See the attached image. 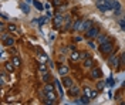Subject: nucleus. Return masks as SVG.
Here are the masks:
<instances>
[{"instance_id": "f257e3e1", "label": "nucleus", "mask_w": 125, "mask_h": 105, "mask_svg": "<svg viewBox=\"0 0 125 105\" xmlns=\"http://www.w3.org/2000/svg\"><path fill=\"white\" fill-rule=\"evenodd\" d=\"M97 9L100 11H107V10H112V4L111 0H97Z\"/></svg>"}, {"instance_id": "f03ea898", "label": "nucleus", "mask_w": 125, "mask_h": 105, "mask_svg": "<svg viewBox=\"0 0 125 105\" xmlns=\"http://www.w3.org/2000/svg\"><path fill=\"white\" fill-rule=\"evenodd\" d=\"M112 48H114V43L109 40L107 41V43H102V44H100V47H98V50L101 51L102 54H109L111 51H112Z\"/></svg>"}, {"instance_id": "7ed1b4c3", "label": "nucleus", "mask_w": 125, "mask_h": 105, "mask_svg": "<svg viewBox=\"0 0 125 105\" xmlns=\"http://www.w3.org/2000/svg\"><path fill=\"white\" fill-rule=\"evenodd\" d=\"M98 34H100V27L93 26L90 30H87V31H85V37H87V38H95Z\"/></svg>"}, {"instance_id": "20e7f679", "label": "nucleus", "mask_w": 125, "mask_h": 105, "mask_svg": "<svg viewBox=\"0 0 125 105\" xmlns=\"http://www.w3.org/2000/svg\"><path fill=\"white\" fill-rule=\"evenodd\" d=\"M1 40H3V44H4L6 47H11L16 43V40L10 36V34H3V36H1Z\"/></svg>"}, {"instance_id": "39448f33", "label": "nucleus", "mask_w": 125, "mask_h": 105, "mask_svg": "<svg viewBox=\"0 0 125 105\" xmlns=\"http://www.w3.org/2000/svg\"><path fill=\"white\" fill-rule=\"evenodd\" d=\"M84 94H85L90 99H95V98L98 97V91L90 88V87H85V88H84Z\"/></svg>"}, {"instance_id": "423d86ee", "label": "nucleus", "mask_w": 125, "mask_h": 105, "mask_svg": "<svg viewBox=\"0 0 125 105\" xmlns=\"http://www.w3.org/2000/svg\"><path fill=\"white\" fill-rule=\"evenodd\" d=\"M62 23H64V16L60 14V13H57V14L54 16V27L55 29H61Z\"/></svg>"}, {"instance_id": "0eeeda50", "label": "nucleus", "mask_w": 125, "mask_h": 105, "mask_svg": "<svg viewBox=\"0 0 125 105\" xmlns=\"http://www.w3.org/2000/svg\"><path fill=\"white\" fill-rule=\"evenodd\" d=\"M91 77H93L94 80H98V78H101V77H102L101 68H98V67H93V68H91Z\"/></svg>"}, {"instance_id": "6e6552de", "label": "nucleus", "mask_w": 125, "mask_h": 105, "mask_svg": "<svg viewBox=\"0 0 125 105\" xmlns=\"http://www.w3.org/2000/svg\"><path fill=\"white\" fill-rule=\"evenodd\" d=\"M62 85H64L65 88L68 89V88H71V87L74 85V82H73V80H71L70 77H67V75H64V77H62Z\"/></svg>"}, {"instance_id": "1a4fd4ad", "label": "nucleus", "mask_w": 125, "mask_h": 105, "mask_svg": "<svg viewBox=\"0 0 125 105\" xmlns=\"http://www.w3.org/2000/svg\"><path fill=\"white\" fill-rule=\"evenodd\" d=\"M111 4H112V10L115 11V14L121 13V3L118 0H111Z\"/></svg>"}, {"instance_id": "9d476101", "label": "nucleus", "mask_w": 125, "mask_h": 105, "mask_svg": "<svg viewBox=\"0 0 125 105\" xmlns=\"http://www.w3.org/2000/svg\"><path fill=\"white\" fill-rule=\"evenodd\" d=\"M71 21H73V20H71V17L70 16H64V23H62V30H67V29H70V27H73V26H71Z\"/></svg>"}, {"instance_id": "9b49d317", "label": "nucleus", "mask_w": 125, "mask_h": 105, "mask_svg": "<svg viewBox=\"0 0 125 105\" xmlns=\"http://www.w3.org/2000/svg\"><path fill=\"white\" fill-rule=\"evenodd\" d=\"M93 27V20H83V26H81V30L87 31Z\"/></svg>"}, {"instance_id": "f8f14e48", "label": "nucleus", "mask_w": 125, "mask_h": 105, "mask_svg": "<svg viewBox=\"0 0 125 105\" xmlns=\"http://www.w3.org/2000/svg\"><path fill=\"white\" fill-rule=\"evenodd\" d=\"M111 38H109L107 34H98L97 36V41L100 43V44H102V43H107V41H109Z\"/></svg>"}, {"instance_id": "ddd939ff", "label": "nucleus", "mask_w": 125, "mask_h": 105, "mask_svg": "<svg viewBox=\"0 0 125 105\" xmlns=\"http://www.w3.org/2000/svg\"><path fill=\"white\" fill-rule=\"evenodd\" d=\"M81 26H83V20H75L71 29H73V31H78V30H81Z\"/></svg>"}, {"instance_id": "4468645a", "label": "nucleus", "mask_w": 125, "mask_h": 105, "mask_svg": "<svg viewBox=\"0 0 125 105\" xmlns=\"http://www.w3.org/2000/svg\"><path fill=\"white\" fill-rule=\"evenodd\" d=\"M108 63L109 64H114V67H119V60H118V57H115V56H112V57H109L108 58Z\"/></svg>"}, {"instance_id": "2eb2a0df", "label": "nucleus", "mask_w": 125, "mask_h": 105, "mask_svg": "<svg viewBox=\"0 0 125 105\" xmlns=\"http://www.w3.org/2000/svg\"><path fill=\"white\" fill-rule=\"evenodd\" d=\"M78 92H80V89H78V87H75V85H73L71 88H68V94H70L71 97H75V95H78Z\"/></svg>"}, {"instance_id": "dca6fc26", "label": "nucleus", "mask_w": 125, "mask_h": 105, "mask_svg": "<svg viewBox=\"0 0 125 105\" xmlns=\"http://www.w3.org/2000/svg\"><path fill=\"white\" fill-rule=\"evenodd\" d=\"M58 74L60 75H67L68 74V67L67 65H60L58 67Z\"/></svg>"}, {"instance_id": "f3484780", "label": "nucleus", "mask_w": 125, "mask_h": 105, "mask_svg": "<svg viewBox=\"0 0 125 105\" xmlns=\"http://www.w3.org/2000/svg\"><path fill=\"white\" fill-rule=\"evenodd\" d=\"M11 61H13V64H14L16 68H19V67H21V60L17 56H14L13 58H11Z\"/></svg>"}, {"instance_id": "a211bd4d", "label": "nucleus", "mask_w": 125, "mask_h": 105, "mask_svg": "<svg viewBox=\"0 0 125 105\" xmlns=\"http://www.w3.org/2000/svg\"><path fill=\"white\" fill-rule=\"evenodd\" d=\"M16 67L14 64H13V61H9V63H6V71L7 73H13V70H14Z\"/></svg>"}, {"instance_id": "6ab92c4d", "label": "nucleus", "mask_w": 125, "mask_h": 105, "mask_svg": "<svg viewBox=\"0 0 125 105\" xmlns=\"http://www.w3.org/2000/svg\"><path fill=\"white\" fill-rule=\"evenodd\" d=\"M37 58H39L40 63H47V61H48V57H47L46 54H39V57H37Z\"/></svg>"}, {"instance_id": "aec40b11", "label": "nucleus", "mask_w": 125, "mask_h": 105, "mask_svg": "<svg viewBox=\"0 0 125 105\" xmlns=\"http://www.w3.org/2000/svg\"><path fill=\"white\" fill-rule=\"evenodd\" d=\"M71 60H73V61H78V60H81V57H80V53L74 51V53L71 54Z\"/></svg>"}, {"instance_id": "412c9836", "label": "nucleus", "mask_w": 125, "mask_h": 105, "mask_svg": "<svg viewBox=\"0 0 125 105\" xmlns=\"http://www.w3.org/2000/svg\"><path fill=\"white\" fill-rule=\"evenodd\" d=\"M80 101H81V104H90V101H91V99H90V98H88L85 94H84L83 97L80 98Z\"/></svg>"}, {"instance_id": "4be33fe9", "label": "nucleus", "mask_w": 125, "mask_h": 105, "mask_svg": "<svg viewBox=\"0 0 125 105\" xmlns=\"http://www.w3.org/2000/svg\"><path fill=\"white\" fill-rule=\"evenodd\" d=\"M84 67H87V68L93 67V60H91V58H87V60H84Z\"/></svg>"}, {"instance_id": "5701e85b", "label": "nucleus", "mask_w": 125, "mask_h": 105, "mask_svg": "<svg viewBox=\"0 0 125 105\" xmlns=\"http://www.w3.org/2000/svg\"><path fill=\"white\" fill-rule=\"evenodd\" d=\"M33 4H34V6H36V9H37V10H43V4H41V3H40V1H37V0H33Z\"/></svg>"}, {"instance_id": "b1692460", "label": "nucleus", "mask_w": 125, "mask_h": 105, "mask_svg": "<svg viewBox=\"0 0 125 105\" xmlns=\"http://www.w3.org/2000/svg\"><path fill=\"white\" fill-rule=\"evenodd\" d=\"M80 57H81V60H87V58H90V53L81 51V53H80Z\"/></svg>"}, {"instance_id": "393cba45", "label": "nucleus", "mask_w": 125, "mask_h": 105, "mask_svg": "<svg viewBox=\"0 0 125 105\" xmlns=\"http://www.w3.org/2000/svg\"><path fill=\"white\" fill-rule=\"evenodd\" d=\"M55 85H57V88H58V92H60V95H64V91H62V88H61V84H60V81H55L54 82Z\"/></svg>"}, {"instance_id": "a878e982", "label": "nucleus", "mask_w": 125, "mask_h": 105, "mask_svg": "<svg viewBox=\"0 0 125 105\" xmlns=\"http://www.w3.org/2000/svg\"><path fill=\"white\" fill-rule=\"evenodd\" d=\"M54 85H53V84H46V85H44V91H53V89H54Z\"/></svg>"}, {"instance_id": "bb28decb", "label": "nucleus", "mask_w": 125, "mask_h": 105, "mask_svg": "<svg viewBox=\"0 0 125 105\" xmlns=\"http://www.w3.org/2000/svg\"><path fill=\"white\" fill-rule=\"evenodd\" d=\"M53 6H54V7H60V6H62V0H53Z\"/></svg>"}, {"instance_id": "cd10ccee", "label": "nucleus", "mask_w": 125, "mask_h": 105, "mask_svg": "<svg viewBox=\"0 0 125 105\" xmlns=\"http://www.w3.org/2000/svg\"><path fill=\"white\" fill-rule=\"evenodd\" d=\"M20 7H21V10H23L24 13H29V11H30V9H29V6H27L26 3H21V6H20Z\"/></svg>"}, {"instance_id": "c85d7f7f", "label": "nucleus", "mask_w": 125, "mask_h": 105, "mask_svg": "<svg viewBox=\"0 0 125 105\" xmlns=\"http://www.w3.org/2000/svg\"><path fill=\"white\" fill-rule=\"evenodd\" d=\"M7 30H9V31H17V26H16V24H9L7 26Z\"/></svg>"}, {"instance_id": "c756f323", "label": "nucleus", "mask_w": 125, "mask_h": 105, "mask_svg": "<svg viewBox=\"0 0 125 105\" xmlns=\"http://www.w3.org/2000/svg\"><path fill=\"white\" fill-rule=\"evenodd\" d=\"M50 78H51V75H50V74H47V73L43 74V81H44V82H48Z\"/></svg>"}, {"instance_id": "7c9ffc66", "label": "nucleus", "mask_w": 125, "mask_h": 105, "mask_svg": "<svg viewBox=\"0 0 125 105\" xmlns=\"http://www.w3.org/2000/svg\"><path fill=\"white\" fill-rule=\"evenodd\" d=\"M39 70L41 71V73H47V67L44 65V63H41V64L39 65Z\"/></svg>"}, {"instance_id": "2f4dec72", "label": "nucleus", "mask_w": 125, "mask_h": 105, "mask_svg": "<svg viewBox=\"0 0 125 105\" xmlns=\"http://www.w3.org/2000/svg\"><path fill=\"white\" fill-rule=\"evenodd\" d=\"M46 21H47V19L46 17H41V19H39V24H46Z\"/></svg>"}, {"instance_id": "473e14b6", "label": "nucleus", "mask_w": 125, "mask_h": 105, "mask_svg": "<svg viewBox=\"0 0 125 105\" xmlns=\"http://www.w3.org/2000/svg\"><path fill=\"white\" fill-rule=\"evenodd\" d=\"M107 82H108V85H109V87H114V84H115L114 78H108V81H107Z\"/></svg>"}, {"instance_id": "72a5a7b5", "label": "nucleus", "mask_w": 125, "mask_h": 105, "mask_svg": "<svg viewBox=\"0 0 125 105\" xmlns=\"http://www.w3.org/2000/svg\"><path fill=\"white\" fill-rule=\"evenodd\" d=\"M119 26H121V29L125 30V19H121V20H119Z\"/></svg>"}, {"instance_id": "f704fd0d", "label": "nucleus", "mask_w": 125, "mask_h": 105, "mask_svg": "<svg viewBox=\"0 0 125 105\" xmlns=\"http://www.w3.org/2000/svg\"><path fill=\"white\" fill-rule=\"evenodd\" d=\"M104 88V82H98L97 84V89H102Z\"/></svg>"}, {"instance_id": "c9c22d12", "label": "nucleus", "mask_w": 125, "mask_h": 105, "mask_svg": "<svg viewBox=\"0 0 125 105\" xmlns=\"http://www.w3.org/2000/svg\"><path fill=\"white\" fill-rule=\"evenodd\" d=\"M121 63H122V64L125 65V53L122 54V56H121Z\"/></svg>"}, {"instance_id": "e433bc0d", "label": "nucleus", "mask_w": 125, "mask_h": 105, "mask_svg": "<svg viewBox=\"0 0 125 105\" xmlns=\"http://www.w3.org/2000/svg\"><path fill=\"white\" fill-rule=\"evenodd\" d=\"M0 29H1V31H4V29H6V26H4V23H1V24H0Z\"/></svg>"}, {"instance_id": "4c0bfd02", "label": "nucleus", "mask_w": 125, "mask_h": 105, "mask_svg": "<svg viewBox=\"0 0 125 105\" xmlns=\"http://www.w3.org/2000/svg\"><path fill=\"white\" fill-rule=\"evenodd\" d=\"M88 46H90L91 48H95V46H94V43H91V41H88Z\"/></svg>"}, {"instance_id": "58836bf2", "label": "nucleus", "mask_w": 125, "mask_h": 105, "mask_svg": "<svg viewBox=\"0 0 125 105\" xmlns=\"http://www.w3.org/2000/svg\"><path fill=\"white\" fill-rule=\"evenodd\" d=\"M74 41H81V37L78 36V37H74Z\"/></svg>"}, {"instance_id": "ea45409f", "label": "nucleus", "mask_w": 125, "mask_h": 105, "mask_svg": "<svg viewBox=\"0 0 125 105\" xmlns=\"http://www.w3.org/2000/svg\"><path fill=\"white\" fill-rule=\"evenodd\" d=\"M122 88H125V82H122Z\"/></svg>"}, {"instance_id": "a19ab883", "label": "nucleus", "mask_w": 125, "mask_h": 105, "mask_svg": "<svg viewBox=\"0 0 125 105\" xmlns=\"http://www.w3.org/2000/svg\"><path fill=\"white\" fill-rule=\"evenodd\" d=\"M27 1H30V0H27Z\"/></svg>"}, {"instance_id": "79ce46f5", "label": "nucleus", "mask_w": 125, "mask_h": 105, "mask_svg": "<svg viewBox=\"0 0 125 105\" xmlns=\"http://www.w3.org/2000/svg\"><path fill=\"white\" fill-rule=\"evenodd\" d=\"M124 19H125V17H124Z\"/></svg>"}]
</instances>
